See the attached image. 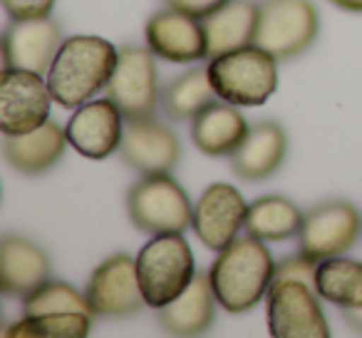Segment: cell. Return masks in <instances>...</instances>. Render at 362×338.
<instances>
[{"instance_id": "1", "label": "cell", "mask_w": 362, "mask_h": 338, "mask_svg": "<svg viewBox=\"0 0 362 338\" xmlns=\"http://www.w3.org/2000/svg\"><path fill=\"white\" fill-rule=\"evenodd\" d=\"M117 60H119V50L105 38H67L47 70L52 100L67 110H77L85 102L95 100L100 90H107Z\"/></svg>"}, {"instance_id": "2", "label": "cell", "mask_w": 362, "mask_h": 338, "mask_svg": "<svg viewBox=\"0 0 362 338\" xmlns=\"http://www.w3.org/2000/svg\"><path fill=\"white\" fill-rule=\"evenodd\" d=\"M209 276L218 306L228 313H243L268 296L276 278V261L266 242L248 234L233 239L223 252H218Z\"/></svg>"}, {"instance_id": "3", "label": "cell", "mask_w": 362, "mask_h": 338, "mask_svg": "<svg viewBox=\"0 0 362 338\" xmlns=\"http://www.w3.org/2000/svg\"><path fill=\"white\" fill-rule=\"evenodd\" d=\"M136 274L146 306L154 311L181 296L197 276L184 234H154L136 254Z\"/></svg>"}, {"instance_id": "4", "label": "cell", "mask_w": 362, "mask_h": 338, "mask_svg": "<svg viewBox=\"0 0 362 338\" xmlns=\"http://www.w3.org/2000/svg\"><path fill=\"white\" fill-rule=\"evenodd\" d=\"M209 75L218 100L236 107H258L278 90V57L246 45L209 60Z\"/></svg>"}, {"instance_id": "5", "label": "cell", "mask_w": 362, "mask_h": 338, "mask_svg": "<svg viewBox=\"0 0 362 338\" xmlns=\"http://www.w3.org/2000/svg\"><path fill=\"white\" fill-rule=\"evenodd\" d=\"M127 214L144 234H184L194 222V204L169 172L141 174L127 192Z\"/></svg>"}, {"instance_id": "6", "label": "cell", "mask_w": 362, "mask_h": 338, "mask_svg": "<svg viewBox=\"0 0 362 338\" xmlns=\"http://www.w3.org/2000/svg\"><path fill=\"white\" fill-rule=\"evenodd\" d=\"M320 35V16L313 0H266L258 6V26L253 45L278 60L303 55Z\"/></svg>"}, {"instance_id": "7", "label": "cell", "mask_w": 362, "mask_h": 338, "mask_svg": "<svg viewBox=\"0 0 362 338\" xmlns=\"http://www.w3.org/2000/svg\"><path fill=\"white\" fill-rule=\"evenodd\" d=\"M154 52L139 45L119 50V60L107 82V97L122 110L124 120H149L161 102L159 70Z\"/></svg>"}, {"instance_id": "8", "label": "cell", "mask_w": 362, "mask_h": 338, "mask_svg": "<svg viewBox=\"0 0 362 338\" xmlns=\"http://www.w3.org/2000/svg\"><path fill=\"white\" fill-rule=\"evenodd\" d=\"M268 331L273 338H327L330 326L320 293L303 281H273L266 296Z\"/></svg>"}, {"instance_id": "9", "label": "cell", "mask_w": 362, "mask_h": 338, "mask_svg": "<svg viewBox=\"0 0 362 338\" xmlns=\"http://www.w3.org/2000/svg\"><path fill=\"white\" fill-rule=\"evenodd\" d=\"M362 234V217L355 204L345 199H330L313 207L303 219L298 244L305 257L315 261L342 257L357 244Z\"/></svg>"}, {"instance_id": "10", "label": "cell", "mask_w": 362, "mask_h": 338, "mask_svg": "<svg viewBox=\"0 0 362 338\" xmlns=\"http://www.w3.org/2000/svg\"><path fill=\"white\" fill-rule=\"evenodd\" d=\"M52 92L40 72L3 67L0 77V130L3 135H25L50 120Z\"/></svg>"}, {"instance_id": "11", "label": "cell", "mask_w": 362, "mask_h": 338, "mask_svg": "<svg viewBox=\"0 0 362 338\" xmlns=\"http://www.w3.org/2000/svg\"><path fill=\"white\" fill-rule=\"evenodd\" d=\"M85 296L95 316L122 318L134 316L146 306L139 286L136 259L129 254H115L92 271Z\"/></svg>"}, {"instance_id": "12", "label": "cell", "mask_w": 362, "mask_h": 338, "mask_svg": "<svg viewBox=\"0 0 362 338\" xmlns=\"http://www.w3.org/2000/svg\"><path fill=\"white\" fill-rule=\"evenodd\" d=\"M246 214L248 204L233 184H211L194 204L192 229L204 247L218 254L246 229Z\"/></svg>"}, {"instance_id": "13", "label": "cell", "mask_w": 362, "mask_h": 338, "mask_svg": "<svg viewBox=\"0 0 362 338\" xmlns=\"http://www.w3.org/2000/svg\"><path fill=\"white\" fill-rule=\"evenodd\" d=\"M124 127L127 120L119 107L110 97H100V100H90L77 107L65 132L67 142L77 154L87 159H107L115 152H119Z\"/></svg>"}, {"instance_id": "14", "label": "cell", "mask_w": 362, "mask_h": 338, "mask_svg": "<svg viewBox=\"0 0 362 338\" xmlns=\"http://www.w3.org/2000/svg\"><path fill=\"white\" fill-rule=\"evenodd\" d=\"M144 38L149 50L166 62L197 65L204 57H209L204 21L176 11V8L154 13L146 21Z\"/></svg>"}, {"instance_id": "15", "label": "cell", "mask_w": 362, "mask_h": 338, "mask_svg": "<svg viewBox=\"0 0 362 338\" xmlns=\"http://www.w3.org/2000/svg\"><path fill=\"white\" fill-rule=\"evenodd\" d=\"M119 157L139 174L171 172L181 159V142L171 127L154 120H129L119 145Z\"/></svg>"}, {"instance_id": "16", "label": "cell", "mask_w": 362, "mask_h": 338, "mask_svg": "<svg viewBox=\"0 0 362 338\" xmlns=\"http://www.w3.org/2000/svg\"><path fill=\"white\" fill-rule=\"evenodd\" d=\"M62 26L52 18L11 21L3 33V67L47 72L62 45Z\"/></svg>"}, {"instance_id": "17", "label": "cell", "mask_w": 362, "mask_h": 338, "mask_svg": "<svg viewBox=\"0 0 362 338\" xmlns=\"http://www.w3.org/2000/svg\"><path fill=\"white\" fill-rule=\"evenodd\" d=\"M288 154V137L278 122H258L248 130L246 140L231 154V169L246 182H263L283 167Z\"/></svg>"}, {"instance_id": "18", "label": "cell", "mask_w": 362, "mask_h": 338, "mask_svg": "<svg viewBox=\"0 0 362 338\" xmlns=\"http://www.w3.org/2000/svg\"><path fill=\"white\" fill-rule=\"evenodd\" d=\"M50 281V259L25 237L6 234L0 242V286L6 296L25 298Z\"/></svg>"}, {"instance_id": "19", "label": "cell", "mask_w": 362, "mask_h": 338, "mask_svg": "<svg viewBox=\"0 0 362 338\" xmlns=\"http://www.w3.org/2000/svg\"><path fill=\"white\" fill-rule=\"evenodd\" d=\"M216 303L211 276L197 271L187 291L166 306L156 308V323L161 326V331L171 333V336H202L211 328Z\"/></svg>"}, {"instance_id": "20", "label": "cell", "mask_w": 362, "mask_h": 338, "mask_svg": "<svg viewBox=\"0 0 362 338\" xmlns=\"http://www.w3.org/2000/svg\"><path fill=\"white\" fill-rule=\"evenodd\" d=\"M67 147L70 142L65 127L52 120L25 135L3 137V157L21 174H45L65 157Z\"/></svg>"}, {"instance_id": "21", "label": "cell", "mask_w": 362, "mask_h": 338, "mask_svg": "<svg viewBox=\"0 0 362 338\" xmlns=\"http://www.w3.org/2000/svg\"><path fill=\"white\" fill-rule=\"evenodd\" d=\"M246 117L231 102H211L192 120V140L209 157H231L248 135Z\"/></svg>"}, {"instance_id": "22", "label": "cell", "mask_w": 362, "mask_h": 338, "mask_svg": "<svg viewBox=\"0 0 362 338\" xmlns=\"http://www.w3.org/2000/svg\"><path fill=\"white\" fill-rule=\"evenodd\" d=\"M256 26H258L256 3H248V0H228L226 6L218 8L214 16H209L206 21H204L209 60L223 55V52L253 45Z\"/></svg>"}, {"instance_id": "23", "label": "cell", "mask_w": 362, "mask_h": 338, "mask_svg": "<svg viewBox=\"0 0 362 338\" xmlns=\"http://www.w3.org/2000/svg\"><path fill=\"white\" fill-rule=\"evenodd\" d=\"M216 100L218 95L211 82V75H209V65L202 67L199 62L197 67H189L187 72L176 75L161 90V110L174 122L194 120L204 107H209Z\"/></svg>"}, {"instance_id": "24", "label": "cell", "mask_w": 362, "mask_h": 338, "mask_svg": "<svg viewBox=\"0 0 362 338\" xmlns=\"http://www.w3.org/2000/svg\"><path fill=\"white\" fill-rule=\"evenodd\" d=\"M305 214L286 197L268 194L248 204L246 232L261 242H286L300 234Z\"/></svg>"}, {"instance_id": "25", "label": "cell", "mask_w": 362, "mask_h": 338, "mask_svg": "<svg viewBox=\"0 0 362 338\" xmlns=\"http://www.w3.org/2000/svg\"><path fill=\"white\" fill-rule=\"evenodd\" d=\"M322 301L342 308H362V261L325 259L317 266V286Z\"/></svg>"}, {"instance_id": "26", "label": "cell", "mask_w": 362, "mask_h": 338, "mask_svg": "<svg viewBox=\"0 0 362 338\" xmlns=\"http://www.w3.org/2000/svg\"><path fill=\"white\" fill-rule=\"evenodd\" d=\"M92 326V313H45L23 316L6 328L8 338H85Z\"/></svg>"}, {"instance_id": "27", "label": "cell", "mask_w": 362, "mask_h": 338, "mask_svg": "<svg viewBox=\"0 0 362 338\" xmlns=\"http://www.w3.org/2000/svg\"><path fill=\"white\" fill-rule=\"evenodd\" d=\"M45 313H92V306L85 293L67 281H45L23 298V316H45Z\"/></svg>"}, {"instance_id": "28", "label": "cell", "mask_w": 362, "mask_h": 338, "mask_svg": "<svg viewBox=\"0 0 362 338\" xmlns=\"http://www.w3.org/2000/svg\"><path fill=\"white\" fill-rule=\"evenodd\" d=\"M317 266H320V261H315V259L298 252V254H293V257H288L276 264V278H273V281L293 278V281H303L310 288H315L317 286Z\"/></svg>"}, {"instance_id": "29", "label": "cell", "mask_w": 362, "mask_h": 338, "mask_svg": "<svg viewBox=\"0 0 362 338\" xmlns=\"http://www.w3.org/2000/svg\"><path fill=\"white\" fill-rule=\"evenodd\" d=\"M11 21H42L50 18L57 0H0Z\"/></svg>"}, {"instance_id": "30", "label": "cell", "mask_w": 362, "mask_h": 338, "mask_svg": "<svg viewBox=\"0 0 362 338\" xmlns=\"http://www.w3.org/2000/svg\"><path fill=\"white\" fill-rule=\"evenodd\" d=\"M164 3H166V8H176V11L199 18V21H206L218 8L226 6L228 0H164Z\"/></svg>"}, {"instance_id": "31", "label": "cell", "mask_w": 362, "mask_h": 338, "mask_svg": "<svg viewBox=\"0 0 362 338\" xmlns=\"http://www.w3.org/2000/svg\"><path fill=\"white\" fill-rule=\"evenodd\" d=\"M342 318L350 323L352 331L362 333V308H342Z\"/></svg>"}, {"instance_id": "32", "label": "cell", "mask_w": 362, "mask_h": 338, "mask_svg": "<svg viewBox=\"0 0 362 338\" xmlns=\"http://www.w3.org/2000/svg\"><path fill=\"white\" fill-rule=\"evenodd\" d=\"M327 3H332L345 13H362V0H327Z\"/></svg>"}]
</instances>
